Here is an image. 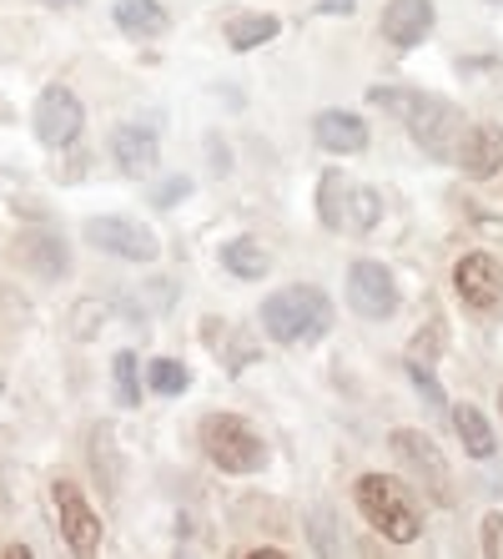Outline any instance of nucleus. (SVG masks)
Wrapping results in <instances>:
<instances>
[{"label":"nucleus","mask_w":503,"mask_h":559,"mask_svg":"<svg viewBox=\"0 0 503 559\" xmlns=\"http://www.w3.org/2000/svg\"><path fill=\"white\" fill-rule=\"evenodd\" d=\"M0 393H5V378H0Z\"/></svg>","instance_id":"c85d7f7f"},{"label":"nucleus","mask_w":503,"mask_h":559,"mask_svg":"<svg viewBox=\"0 0 503 559\" xmlns=\"http://www.w3.org/2000/svg\"><path fill=\"white\" fill-rule=\"evenodd\" d=\"M40 5H56V11H81L86 0H40Z\"/></svg>","instance_id":"bb28decb"},{"label":"nucleus","mask_w":503,"mask_h":559,"mask_svg":"<svg viewBox=\"0 0 503 559\" xmlns=\"http://www.w3.org/2000/svg\"><path fill=\"white\" fill-rule=\"evenodd\" d=\"M408 378H414V389L423 393V404H428V408H443V389H439V383H433V373H428L423 364H414V368H408Z\"/></svg>","instance_id":"b1692460"},{"label":"nucleus","mask_w":503,"mask_h":559,"mask_svg":"<svg viewBox=\"0 0 503 559\" xmlns=\"http://www.w3.org/2000/svg\"><path fill=\"white\" fill-rule=\"evenodd\" d=\"M318 207H323V227H333V233H343V227L348 233H373L378 217H383V197L373 187L343 182V171H327Z\"/></svg>","instance_id":"39448f33"},{"label":"nucleus","mask_w":503,"mask_h":559,"mask_svg":"<svg viewBox=\"0 0 503 559\" xmlns=\"http://www.w3.org/2000/svg\"><path fill=\"white\" fill-rule=\"evenodd\" d=\"M111 373H117V399H121V404H127V408L142 404V373H136V353L121 348L117 358H111Z\"/></svg>","instance_id":"4be33fe9"},{"label":"nucleus","mask_w":503,"mask_h":559,"mask_svg":"<svg viewBox=\"0 0 503 559\" xmlns=\"http://www.w3.org/2000/svg\"><path fill=\"white\" fill-rule=\"evenodd\" d=\"M387 449H393L398 464L408 468V479L423 484V495H433L439 504H453V479H448V464H443L439 443L423 439L418 429H393L387 433Z\"/></svg>","instance_id":"423d86ee"},{"label":"nucleus","mask_w":503,"mask_h":559,"mask_svg":"<svg viewBox=\"0 0 503 559\" xmlns=\"http://www.w3.org/2000/svg\"><path fill=\"white\" fill-rule=\"evenodd\" d=\"M312 136L333 156H358L368 146V121L358 111H323V117L312 121Z\"/></svg>","instance_id":"2eb2a0df"},{"label":"nucleus","mask_w":503,"mask_h":559,"mask_svg":"<svg viewBox=\"0 0 503 559\" xmlns=\"http://www.w3.org/2000/svg\"><path fill=\"white\" fill-rule=\"evenodd\" d=\"M327 328H333V302L312 283H292L262 302V333L272 343H318Z\"/></svg>","instance_id":"f03ea898"},{"label":"nucleus","mask_w":503,"mask_h":559,"mask_svg":"<svg viewBox=\"0 0 503 559\" xmlns=\"http://www.w3.org/2000/svg\"><path fill=\"white\" fill-rule=\"evenodd\" d=\"M348 5H352V0H323L327 15H348Z\"/></svg>","instance_id":"a878e982"},{"label":"nucleus","mask_w":503,"mask_h":559,"mask_svg":"<svg viewBox=\"0 0 503 559\" xmlns=\"http://www.w3.org/2000/svg\"><path fill=\"white\" fill-rule=\"evenodd\" d=\"M86 242L111 252V258H127V262H156V252H161L152 227H142V222H131V217H91Z\"/></svg>","instance_id":"6e6552de"},{"label":"nucleus","mask_w":503,"mask_h":559,"mask_svg":"<svg viewBox=\"0 0 503 559\" xmlns=\"http://www.w3.org/2000/svg\"><path fill=\"white\" fill-rule=\"evenodd\" d=\"M111 156H117V167L127 171V177H136V182H146L156 171V162H161V146H156V131L146 127H117L111 131Z\"/></svg>","instance_id":"4468645a"},{"label":"nucleus","mask_w":503,"mask_h":559,"mask_svg":"<svg viewBox=\"0 0 503 559\" xmlns=\"http://www.w3.org/2000/svg\"><path fill=\"white\" fill-rule=\"evenodd\" d=\"M81 121H86V111H81V102H76L71 86H46V92L36 96V136H40V146H51V152L71 146L81 136Z\"/></svg>","instance_id":"1a4fd4ad"},{"label":"nucleus","mask_w":503,"mask_h":559,"mask_svg":"<svg viewBox=\"0 0 503 559\" xmlns=\"http://www.w3.org/2000/svg\"><path fill=\"white\" fill-rule=\"evenodd\" d=\"M453 162H458V167H464V177H474V182H483V177L503 171V127H493V121L474 127L464 142H458Z\"/></svg>","instance_id":"ddd939ff"},{"label":"nucleus","mask_w":503,"mask_h":559,"mask_svg":"<svg viewBox=\"0 0 503 559\" xmlns=\"http://www.w3.org/2000/svg\"><path fill=\"white\" fill-rule=\"evenodd\" d=\"M453 429H458V439H464V454L468 459H493V429H489V418L478 414L474 404H458L453 408Z\"/></svg>","instance_id":"6ab92c4d"},{"label":"nucleus","mask_w":503,"mask_h":559,"mask_svg":"<svg viewBox=\"0 0 503 559\" xmlns=\"http://www.w3.org/2000/svg\"><path fill=\"white\" fill-rule=\"evenodd\" d=\"M202 454L221 468V474H258L267 464V443L258 429L237 414H207L202 418Z\"/></svg>","instance_id":"20e7f679"},{"label":"nucleus","mask_w":503,"mask_h":559,"mask_svg":"<svg viewBox=\"0 0 503 559\" xmlns=\"http://www.w3.org/2000/svg\"><path fill=\"white\" fill-rule=\"evenodd\" d=\"M493 5H503V0H493Z\"/></svg>","instance_id":"7c9ffc66"},{"label":"nucleus","mask_w":503,"mask_h":559,"mask_svg":"<svg viewBox=\"0 0 503 559\" xmlns=\"http://www.w3.org/2000/svg\"><path fill=\"white\" fill-rule=\"evenodd\" d=\"M15 258L26 262L31 273H40V277H61L65 267H71V258H65V242L56 233H26L21 242H15Z\"/></svg>","instance_id":"f3484780"},{"label":"nucleus","mask_w":503,"mask_h":559,"mask_svg":"<svg viewBox=\"0 0 503 559\" xmlns=\"http://www.w3.org/2000/svg\"><path fill=\"white\" fill-rule=\"evenodd\" d=\"M368 102L387 117H398L408 127L418 146H423L433 162H453L458 142H464V111L443 96H428V92H403V86H373Z\"/></svg>","instance_id":"f257e3e1"},{"label":"nucleus","mask_w":503,"mask_h":559,"mask_svg":"<svg viewBox=\"0 0 503 559\" xmlns=\"http://www.w3.org/2000/svg\"><path fill=\"white\" fill-rule=\"evenodd\" d=\"M453 287H458V298L468 302V308H493V302L503 298V267L493 252H468V258H458V267H453Z\"/></svg>","instance_id":"9b49d317"},{"label":"nucleus","mask_w":503,"mask_h":559,"mask_svg":"<svg viewBox=\"0 0 503 559\" xmlns=\"http://www.w3.org/2000/svg\"><path fill=\"white\" fill-rule=\"evenodd\" d=\"M478 534H483V555H489V559H503V514H499V509H493V514H483Z\"/></svg>","instance_id":"5701e85b"},{"label":"nucleus","mask_w":503,"mask_h":559,"mask_svg":"<svg viewBox=\"0 0 503 559\" xmlns=\"http://www.w3.org/2000/svg\"><path fill=\"white\" fill-rule=\"evenodd\" d=\"M221 267L232 277H242V283H258V277H267L272 258L258 237H232V242H221Z\"/></svg>","instance_id":"a211bd4d"},{"label":"nucleus","mask_w":503,"mask_h":559,"mask_svg":"<svg viewBox=\"0 0 503 559\" xmlns=\"http://www.w3.org/2000/svg\"><path fill=\"white\" fill-rule=\"evenodd\" d=\"M277 31H283L277 15H232V21H227V46H232V51H258Z\"/></svg>","instance_id":"aec40b11"},{"label":"nucleus","mask_w":503,"mask_h":559,"mask_svg":"<svg viewBox=\"0 0 503 559\" xmlns=\"http://www.w3.org/2000/svg\"><path fill=\"white\" fill-rule=\"evenodd\" d=\"M499 408H503V389H499Z\"/></svg>","instance_id":"cd10ccee"},{"label":"nucleus","mask_w":503,"mask_h":559,"mask_svg":"<svg viewBox=\"0 0 503 559\" xmlns=\"http://www.w3.org/2000/svg\"><path fill=\"white\" fill-rule=\"evenodd\" d=\"M111 21H117L131 40H156L171 31V15L161 0H117V5H111Z\"/></svg>","instance_id":"dca6fc26"},{"label":"nucleus","mask_w":503,"mask_h":559,"mask_svg":"<svg viewBox=\"0 0 503 559\" xmlns=\"http://www.w3.org/2000/svg\"><path fill=\"white\" fill-rule=\"evenodd\" d=\"M51 495H56V514H61V534H65V545H71V555L91 559L101 549V520H96V509L86 504V495H81L71 479H61Z\"/></svg>","instance_id":"9d476101"},{"label":"nucleus","mask_w":503,"mask_h":559,"mask_svg":"<svg viewBox=\"0 0 503 559\" xmlns=\"http://www.w3.org/2000/svg\"><path fill=\"white\" fill-rule=\"evenodd\" d=\"M187 192H192V177H171V182H161V187H156V197H152V202H156V207H171V202H181V197H187Z\"/></svg>","instance_id":"393cba45"},{"label":"nucleus","mask_w":503,"mask_h":559,"mask_svg":"<svg viewBox=\"0 0 503 559\" xmlns=\"http://www.w3.org/2000/svg\"><path fill=\"white\" fill-rule=\"evenodd\" d=\"M0 121H5V106H0Z\"/></svg>","instance_id":"c756f323"},{"label":"nucleus","mask_w":503,"mask_h":559,"mask_svg":"<svg viewBox=\"0 0 503 559\" xmlns=\"http://www.w3.org/2000/svg\"><path fill=\"white\" fill-rule=\"evenodd\" d=\"M433 0H387L383 5V40L398 46V51H414L423 46L428 31H433Z\"/></svg>","instance_id":"f8f14e48"},{"label":"nucleus","mask_w":503,"mask_h":559,"mask_svg":"<svg viewBox=\"0 0 503 559\" xmlns=\"http://www.w3.org/2000/svg\"><path fill=\"white\" fill-rule=\"evenodd\" d=\"M352 499H358L362 520L373 524L383 539H393V545H414L418 539V509H414V495L403 489L398 479H387V474H362L358 484H352Z\"/></svg>","instance_id":"7ed1b4c3"},{"label":"nucleus","mask_w":503,"mask_h":559,"mask_svg":"<svg viewBox=\"0 0 503 559\" xmlns=\"http://www.w3.org/2000/svg\"><path fill=\"white\" fill-rule=\"evenodd\" d=\"M146 383H152V393H161V399H177V393L192 389V373H187L177 358H152V364H146Z\"/></svg>","instance_id":"412c9836"},{"label":"nucleus","mask_w":503,"mask_h":559,"mask_svg":"<svg viewBox=\"0 0 503 559\" xmlns=\"http://www.w3.org/2000/svg\"><path fill=\"white\" fill-rule=\"evenodd\" d=\"M348 308L362 312V318H373V323L398 312V283H393V273H387L383 262L362 258L348 267Z\"/></svg>","instance_id":"0eeeda50"}]
</instances>
